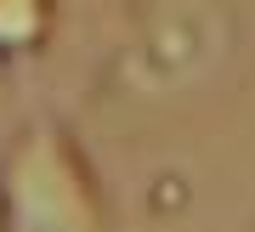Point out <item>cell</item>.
<instances>
[{
  "label": "cell",
  "mask_w": 255,
  "mask_h": 232,
  "mask_svg": "<svg viewBox=\"0 0 255 232\" xmlns=\"http://www.w3.org/2000/svg\"><path fill=\"white\" fill-rule=\"evenodd\" d=\"M57 34V0H0V68L34 63Z\"/></svg>",
  "instance_id": "3"
},
{
  "label": "cell",
  "mask_w": 255,
  "mask_h": 232,
  "mask_svg": "<svg viewBox=\"0 0 255 232\" xmlns=\"http://www.w3.org/2000/svg\"><path fill=\"white\" fill-rule=\"evenodd\" d=\"M108 198L57 114H34L0 142V232H102Z\"/></svg>",
  "instance_id": "1"
},
{
  "label": "cell",
  "mask_w": 255,
  "mask_h": 232,
  "mask_svg": "<svg viewBox=\"0 0 255 232\" xmlns=\"http://www.w3.org/2000/svg\"><path fill=\"white\" fill-rule=\"evenodd\" d=\"M233 51V6L227 0H142L119 40L102 91L114 97H176L221 68Z\"/></svg>",
  "instance_id": "2"
}]
</instances>
